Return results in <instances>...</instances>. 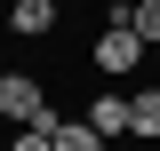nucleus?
Masks as SVG:
<instances>
[{"label": "nucleus", "mask_w": 160, "mask_h": 151, "mask_svg": "<svg viewBox=\"0 0 160 151\" xmlns=\"http://www.w3.org/2000/svg\"><path fill=\"white\" fill-rule=\"evenodd\" d=\"M0 112H8V127H56V103H48V88L40 80H24V72H0Z\"/></svg>", "instance_id": "f257e3e1"}, {"label": "nucleus", "mask_w": 160, "mask_h": 151, "mask_svg": "<svg viewBox=\"0 0 160 151\" xmlns=\"http://www.w3.org/2000/svg\"><path fill=\"white\" fill-rule=\"evenodd\" d=\"M96 72H112V80L144 72V40L128 32V24H104V40H96Z\"/></svg>", "instance_id": "f03ea898"}, {"label": "nucleus", "mask_w": 160, "mask_h": 151, "mask_svg": "<svg viewBox=\"0 0 160 151\" xmlns=\"http://www.w3.org/2000/svg\"><path fill=\"white\" fill-rule=\"evenodd\" d=\"M112 24H128L144 48H160V0H112Z\"/></svg>", "instance_id": "7ed1b4c3"}, {"label": "nucleus", "mask_w": 160, "mask_h": 151, "mask_svg": "<svg viewBox=\"0 0 160 151\" xmlns=\"http://www.w3.org/2000/svg\"><path fill=\"white\" fill-rule=\"evenodd\" d=\"M8 32H24V40L56 32V0H8Z\"/></svg>", "instance_id": "20e7f679"}, {"label": "nucleus", "mask_w": 160, "mask_h": 151, "mask_svg": "<svg viewBox=\"0 0 160 151\" xmlns=\"http://www.w3.org/2000/svg\"><path fill=\"white\" fill-rule=\"evenodd\" d=\"M88 127H96L104 143H112V135H136V119H128V95H96V103H88Z\"/></svg>", "instance_id": "39448f33"}, {"label": "nucleus", "mask_w": 160, "mask_h": 151, "mask_svg": "<svg viewBox=\"0 0 160 151\" xmlns=\"http://www.w3.org/2000/svg\"><path fill=\"white\" fill-rule=\"evenodd\" d=\"M128 119H136V135L152 143V135H160V88H136V95H128Z\"/></svg>", "instance_id": "423d86ee"}, {"label": "nucleus", "mask_w": 160, "mask_h": 151, "mask_svg": "<svg viewBox=\"0 0 160 151\" xmlns=\"http://www.w3.org/2000/svg\"><path fill=\"white\" fill-rule=\"evenodd\" d=\"M56 151H104V135L88 119H56Z\"/></svg>", "instance_id": "0eeeda50"}, {"label": "nucleus", "mask_w": 160, "mask_h": 151, "mask_svg": "<svg viewBox=\"0 0 160 151\" xmlns=\"http://www.w3.org/2000/svg\"><path fill=\"white\" fill-rule=\"evenodd\" d=\"M0 127H8V112H0Z\"/></svg>", "instance_id": "6e6552de"}]
</instances>
